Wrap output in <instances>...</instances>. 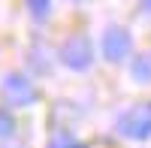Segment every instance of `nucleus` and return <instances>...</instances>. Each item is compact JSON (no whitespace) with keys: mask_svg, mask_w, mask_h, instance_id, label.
<instances>
[{"mask_svg":"<svg viewBox=\"0 0 151 148\" xmlns=\"http://www.w3.org/2000/svg\"><path fill=\"white\" fill-rule=\"evenodd\" d=\"M118 133L127 139H145L151 136V109H130L127 115L118 118Z\"/></svg>","mask_w":151,"mask_h":148,"instance_id":"obj_1","label":"nucleus"},{"mask_svg":"<svg viewBox=\"0 0 151 148\" xmlns=\"http://www.w3.org/2000/svg\"><path fill=\"white\" fill-rule=\"evenodd\" d=\"M60 57H64V64L73 67V70H85L88 64H91V42H88V36H70V40L64 42V48H60Z\"/></svg>","mask_w":151,"mask_h":148,"instance_id":"obj_2","label":"nucleus"},{"mask_svg":"<svg viewBox=\"0 0 151 148\" xmlns=\"http://www.w3.org/2000/svg\"><path fill=\"white\" fill-rule=\"evenodd\" d=\"M3 94H6V100L9 103H15V106H30L36 100V91H33V85L18 76V73H9L6 82H3Z\"/></svg>","mask_w":151,"mask_h":148,"instance_id":"obj_3","label":"nucleus"},{"mask_svg":"<svg viewBox=\"0 0 151 148\" xmlns=\"http://www.w3.org/2000/svg\"><path fill=\"white\" fill-rule=\"evenodd\" d=\"M103 55L106 60H121V57H127L130 55V33L124 30V27H109L103 33Z\"/></svg>","mask_w":151,"mask_h":148,"instance_id":"obj_4","label":"nucleus"},{"mask_svg":"<svg viewBox=\"0 0 151 148\" xmlns=\"http://www.w3.org/2000/svg\"><path fill=\"white\" fill-rule=\"evenodd\" d=\"M133 79L136 82H151V57L145 55V57H139L133 64Z\"/></svg>","mask_w":151,"mask_h":148,"instance_id":"obj_5","label":"nucleus"},{"mask_svg":"<svg viewBox=\"0 0 151 148\" xmlns=\"http://www.w3.org/2000/svg\"><path fill=\"white\" fill-rule=\"evenodd\" d=\"M48 148H85V145L76 139V136H70V133H58V136H52Z\"/></svg>","mask_w":151,"mask_h":148,"instance_id":"obj_6","label":"nucleus"},{"mask_svg":"<svg viewBox=\"0 0 151 148\" xmlns=\"http://www.w3.org/2000/svg\"><path fill=\"white\" fill-rule=\"evenodd\" d=\"M27 9L33 12L36 18H45L48 15V0H27Z\"/></svg>","mask_w":151,"mask_h":148,"instance_id":"obj_7","label":"nucleus"},{"mask_svg":"<svg viewBox=\"0 0 151 148\" xmlns=\"http://www.w3.org/2000/svg\"><path fill=\"white\" fill-rule=\"evenodd\" d=\"M12 130H15V121H12V115L0 109V136H9Z\"/></svg>","mask_w":151,"mask_h":148,"instance_id":"obj_8","label":"nucleus"},{"mask_svg":"<svg viewBox=\"0 0 151 148\" xmlns=\"http://www.w3.org/2000/svg\"><path fill=\"white\" fill-rule=\"evenodd\" d=\"M142 6H145V9H148V12H151V0H142Z\"/></svg>","mask_w":151,"mask_h":148,"instance_id":"obj_9","label":"nucleus"}]
</instances>
